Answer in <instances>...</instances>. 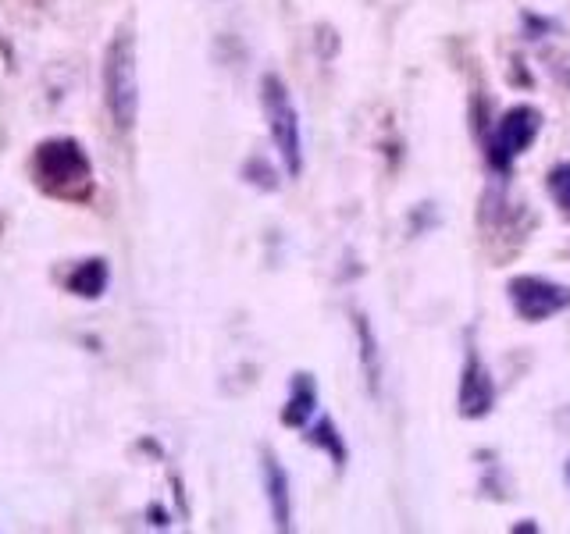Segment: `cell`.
Instances as JSON below:
<instances>
[{
	"mask_svg": "<svg viewBox=\"0 0 570 534\" xmlns=\"http://www.w3.org/2000/svg\"><path fill=\"white\" fill-rule=\"evenodd\" d=\"M33 171L47 193L65 196V200H82L90 196V157L82 154L75 139H47L40 143L33 157Z\"/></svg>",
	"mask_w": 570,
	"mask_h": 534,
	"instance_id": "6da1fadb",
	"label": "cell"
},
{
	"mask_svg": "<svg viewBox=\"0 0 570 534\" xmlns=\"http://www.w3.org/2000/svg\"><path fill=\"white\" fill-rule=\"evenodd\" d=\"M104 97L114 125L129 132L139 114V79H136V43L129 33H118L104 57Z\"/></svg>",
	"mask_w": 570,
	"mask_h": 534,
	"instance_id": "7a4b0ae2",
	"label": "cell"
},
{
	"mask_svg": "<svg viewBox=\"0 0 570 534\" xmlns=\"http://www.w3.org/2000/svg\"><path fill=\"white\" fill-rule=\"evenodd\" d=\"M261 104L264 114H268L271 125V139H275L278 154H282V164L289 175H300L303 171V139H300V114L293 107V97L278 75H264L261 79Z\"/></svg>",
	"mask_w": 570,
	"mask_h": 534,
	"instance_id": "3957f363",
	"label": "cell"
},
{
	"mask_svg": "<svg viewBox=\"0 0 570 534\" xmlns=\"http://www.w3.org/2000/svg\"><path fill=\"white\" fill-rule=\"evenodd\" d=\"M542 132V111L531 104H517L499 118L496 132L489 139V164L499 171H510L513 157L524 154Z\"/></svg>",
	"mask_w": 570,
	"mask_h": 534,
	"instance_id": "277c9868",
	"label": "cell"
},
{
	"mask_svg": "<svg viewBox=\"0 0 570 534\" xmlns=\"http://www.w3.org/2000/svg\"><path fill=\"white\" fill-rule=\"evenodd\" d=\"M510 303L524 321L538 324L570 307V289L542 275H521L510 282Z\"/></svg>",
	"mask_w": 570,
	"mask_h": 534,
	"instance_id": "5b68a950",
	"label": "cell"
},
{
	"mask_svg": "<svg viewBox=\"0 0 570 534\" xmlns=\"http://www.w3.org/2000/svg\"><path fill=\"white\" fill-rule=\"evenodd\" d=\"M492 406H496V385H492V374L489 367L481 364V356L467 353V364L464 374H460V413H464L467 421H481V417H489Z\"/></svg>",
	"mask_w": 570,
	"mask_h": 534,
	"instance_id": "8992f818",
	"label": "cell"
},
{
	"mask_svg": "<svg viewBox=\"0 0 570 534\" xmlns=\"http://www.w3.org/2000/svg\"><path fill=\"white\" fill-rule=\"evenodd\" d=\"M264 492H268L275 527L278 531H289L293 527V492H289V474L275 460V453H264Z\"/></svg>",
	"mask_w": 570,
	"mask_h": 534,
	"instance_id": "52a82bcc",
	"label": "cell"
},
{
	"mask_svg": "<svg viewBox=\"0 0 570 534\" xmlns=\"http://www.w3.org/2000/svg\"><path fill=\"white\" fill-rule=\"evenodd\" d=\"M314 406H318V389H314V381H310V374H296L293 396H289V403H285V410H282V424L303 428V424L310 421Z\"/></svg>",
	"mask_w": 570,
	"mask_h": 534,
	"instance_id": "ba28073f",
	"label": "cell"
},
{
	"mask_svg": "<svg viewBox=\"0 0 570 534\" xmlns=\"http://www.w3.org/2000/svg\"><path fill=\"white\" fill-rule=\"evenodd\" d=\"M104 289H107V264L100 257L82 260L72 275H68V292H75L82 300H97Z\"/></svg>",
	"mask_w": 570,
	"mask_h": 534,
	"instance_id": "9c48e42d",
	"label": "cell"
},
{
	"mask_svg": "<svg viewBox=\"0 0 570 534\" xmlns=\"http://www.w3.org/2000/svg\"><path fill=\"white\" fill-rule=\"evenodd\" d=\"M357 339H360V364H364V378H367V389L371 396L378 392V381H382V364H378V339L371 332V324L367 317H357Z\"/></svg>",
	"mask_w": 570,
	"mask_h": 534,
	"instance_id": "30bf717a",
	"label": "cell"
},
{
	"mask_svg": "<svg viewBox=\"0 0 570 534\" xmlns=\"http://www.w3.org/2000/svg\"><path fill=\"white\" fill-rule=\"evenodd\" d=\"M307 438H310L314 445H321V449H328V453H332V460H335V467H339V470L346 467V445H342L339 431H335V424L328 421V417L318 424V428L310 431Z\"/></svg>",
	"mask_w": 570,
	"mask_h": 534,
	"instance_id": "8fae6325",
	"label": "cell"
},
{
	"mask_svg": "<svg viewBox=\"0 0 570 534\" xmlns=\"http://www.w3.org/2000/svg\"><path fill=\"white\" fill-rule=\"evenodd\" d=\"M549 193H553V200L570 214V161L556 164V168L549 171Z\"/></svg>",
	"mask_w": 570,
	"mask_h": 534,
	"instance_id": "7c38bea8",
	"label": "cell"
},
{
	"mask_svg": "<svg viewBox=\"0 0 570 534\" xmlns=\"http://www.w3.org/2000/svg\"><path fill=\"white\" fill-rule=\"evenodd\" d=\"M246 178H250L253 186H261V189H278V182H275V171H271V164H264L261 157H253L250 164H246V171H243Z\"/></svg>",
	"mask_w": 570,
	"mask_h": 534,
	"instance_id": "4fadbf2b",
	"label": "cell"
},
{
	"mask_svg": "<svg viewBox=\"0 0 570 534\" xmlns=\"http://www.w3.org/2000/svg\"><path fill=\"white\" fill-rule=\"evenodd\" d=\"M567 478H570V463H567Z\"/></svg>",
	"mask_w": 570,
	"mask_h": 534,
	"instance_id": "5bb4252c",
	"label": "cell"
}]
</instances>
